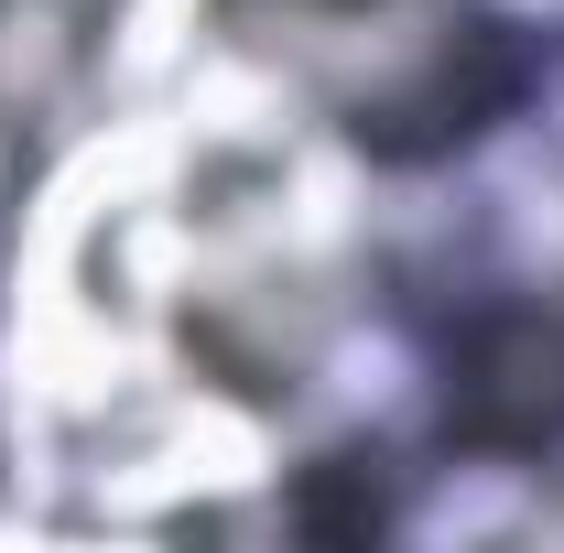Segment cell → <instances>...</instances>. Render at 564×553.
<instances>
[{
	"label": "cell",
	"mask_w": 564,
	"mask_h": 553,
	"mask_svg": "<svg viewBox=\"0 0 564 553\" xmlns=\"http://www.w3.org/2000/svg\"><path fill=\"white\" fill-rule=\"evenodd\" d=\"M456 445H543L564 434V315H489L467 358H456V413H445Z\"/></svg>",
	"instance_id": "1"
},
{
	"label": "cell",
	"mask_w": 564,
	"mask_h": 553,
	"mask_svg": "<svg viewBox=\"0 0 564 553\" xmlns=\"http://www.w3.org/2000/svg\"><path fill=\"white\" fill-rule=\"evenodd\" d=\"M348 478H358V456H326V467L304 478V532H369V521H380V488L348 499Z\"/></svg>",
	"instance_id": "2"
}]
</instances>
